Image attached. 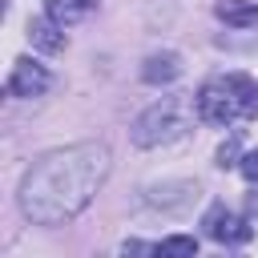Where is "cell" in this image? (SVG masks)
Listing matches in <instances>:
<instances>
[{"label":"cell","mask_w":258,"mask_h":258,"mask_svg":"<svg viewBox=\"0 0 258 258\" xmlns=\"http://www.w3.org/2000/svg\"><path fill=\"white\" fill-rule=\"evenodd\" d=\"M109 177V149L101 141H81L69 149H52L20 177V214L36 226L73 222Z\"/></svg>","instance_id":"1"},{"label":"cell","mask_w":258,"mask_h":258,"mask_svg":"<svg viewBox=\"0 0 258 258\" xmlns=\"http://www.w3.org/2000/svg\"><path fill=\"white\" fill-rule=\"evenodd\" d=\"M194 97H198V117L210 125H234L258 117V81L246 73L210 77Z\"/></svg>","instance_id":"2"},{"label":"cell","mask_w":258,"mask_h":258,"mask_svg":"<svg viewBox=\"0 0 258 258\" xmlns=\"http://www.w3.org/2000/svg\"><path fill=\"white\" fill-rule=\"evenodd\" d=\"M194 117H198V97L173 93V97H161L157 105H149V109L133 121L129 137H133V145H141V149L173 145V141H181V137L189 133Z\"/></svg>","instance_id":"3"},{"label":"cell","mask_w":258,"mask_h":258,"mask_svg":"<svg viewBox=\"0 0 258 258\" xmlns=\"http://www.w3.org/2000/svg\"><path fill=\"white\" fill-rule=\"evenodd\" d=\"M48 85H52L48 69L40 60H32V56H20L12 64V73H8V97H40Z\"/></svg>","instance_id":"4"},{"label":"cell","mask_w":258,"mask_h":258,"mask_svg":"<svg viewBox=\"0 0 258 258\" xmlns=\"http://www.w3.org/2000/svg\"><path fill=\"white\" fill-rule=\"evenodd\" d=\"M202 226H206V234H210L214 242H246V238H250V226H246L242 218H234L222 202L210 206V214H206Z\"/></svg>","instance_id":"5"},{"label":"cell","mask_w":258,"mask_h":258,"mask_svg":"<svg viewBox=\"0 0 258 258\" xmlns=\"http://www.w3.org/2000/svg\"><path fill=\"white\" fill-rule=\"evenodd\" d=\"M218 20H226L230 28H258V4L254 0H218Z\"/></svg>","instance_id":"6"},{"label":"cell","mask_w":258,"mask_h":258,"mask_svg":"<svg viewBox=\"0 0 258 258\" xmlns=\"http://www.w3.org/2000/svg\"><path fill=\"white\" fill-rule=\"evenodd\" d=\"M93 8H97V0H44V16H52L60 28H69V24L85 20Z\"/></svg>","instance_id":"7"},{"label":"cell","mask_w":258,"mask_h":258,"mask_svg":"<svg viewBox=\"0 0 258 258\" xmlns=\"http://www.w3.org/2000/svg\"><path fill=\"white\" fill-rule=\"evenodd\" d=\"M28 40H32L40 52H60V48H64V32H60V24H56L52 16L32 20V24H28Z\"/></svg>","instance_id":"8"},{"label":"cell","mask_w":258,"mask_h":258,"mask_svg":"<svg viewBox=\"0 0 258 258\" xmlns=\"http://www.w3.org/2000/svg\"><path fill=\"white\" fill-rule=\"evenodd\" d=\"M177 73H181V56H177V52H153V56L145 60V69H141V77H145L149 85H169Z\"/></svg>","instance_id":"9"},{"label":"cell","mask_w":258,"mask_h":258,"mask_svg":"<svg viewBox=\"0 0 258 258\" xmlns=\"http://www.w3.org/2000/svg\"><path fill=\"white\" fill-rule=\"evenodd\" d=\"M153 250H157L161 258H173V254H185V258H194V254H198V238H194V234H173V238L157 242Z\"/></svg>","instance_id":"10"},{"label":"cell","mask_w":258,"mask_h":258,"mask_svg":"<svg viewBox=\"0 0 258 258\" xmlns=\"http://www.w3.org/2000/svg\"><path fill=\"white\" fill-rule=\"evenodd\" d=\"M238 165H242V173H246V181H254V185H258V149H250V153H246V157H242Z\"/></svg>","instance_id":"11"},{"label":"cell","mask_w":258,"mask_h":258,"mask_svg":"<svg viewBox=\"0 0 258 258\" xmlns=\"http://www.w3.org/2000/svg\"><path fill=\"white\" fill-rule=\"evenodd\" d=\"M234 157H238V141H226V145L218 149V165L226 169V165H234Z\"/></svg>","instance_id":"12"}]
</instances>
